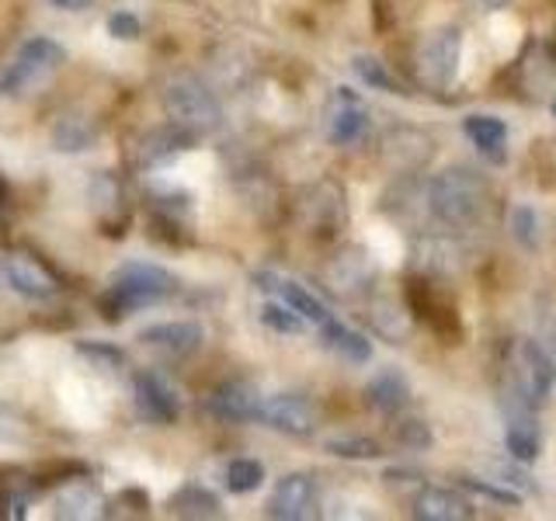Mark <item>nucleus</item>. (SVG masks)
Wrapping results in <instances>:
<instances>
[{
    "mask_svg": "<svg viewBox=\"0 0 556 521\" xmlns=\"http://www.w3.org/2000/svg\"><path fill=\"white\" fill-rule=\"evenodd\" d=\"M486 202H491V185L473 167H445L428 188V213L448 230L480 223Z\"/></svg>",
    "mask_w": 556,
    "mask_h": 521,
    "instance_id": "nucleus-1",
    "label": "nucleus"
},
{
    "mask_svg": "<svg viewBox=\"0 0 556 521\" xmlns=\"http://www.w3.org/2000/svg\"><path fill=\"white\" fill-rule=\"evenodd\" d=\"M174 289H178V282H174V275L164 271L161 265L129 260V265H122L112 275L109 292L101 295V313H104V320L115 323V320L129 317V313H136V309L167 300Z\"/></svg>",
    "mask_w": 556,
    "mask_h": 521,
    "instance_id": "nucleus-2",
    "label": "nucleus"
},
{
    "mask_svg": "<svg viewBox=\"0 0 556 521\" xmlns=\"http://www.w3.org/2000/svg\"><path fill=\"white\" fill-rule=\"evenodd\" d=\"M556 386V358L539 341L518 338L508 344V386L504 393L518 396L521 404L543 407Z\"/></svg>",
    "mask_w": 556,
    "mask_h": 521,
    "instance_id": "nucleus-3",
    "label": "nucleus"
},
{
    "mask_svg": "<svg viewBox=\"0 0 556 521\" xmlns=\"http://www.w3.org/2000/svg\"><path fill=\"white\" fill-rule=\"evenodd\" d=\"M164 109H167L170 122H178L181 129L195 132V136H208V132H216L223 126L219 98L191 74H178L174 80H167Z\"/></svg>",
    "mask_w": 556,
    "mask_h": 521,
    "instance_id": "nucleus-4",
    "label": "nucleus"
},
{
    "mask_svg": "<svg viewBox=\"0 0 556 521\" xmlns=\"http://www.w3.org/2000/svg\"><path fill=\"white\" fill-rule=\"evenodd\" d=\"M459 52H463V35L459 28H434L428 31L421 42H417L414 52V74L421 80V87L428 91H442L452 80H456L459 69Z\"/></svg>",
    "mask_w": 556,
    "mask_h": 521,
    "instance_id": "nucleus-5",
    "label": "nucleus"
},
{
    "mask_svg": "<svg viewBox=\"0 0 556 521\" xmlns=\"http://www.w3.org/2000/svg\"><path fill=\"white\" fill-rule=\"evenodd\" d=\"M66 52L60 42L52 39H28L22 46V52L14 56V63L8 66V74L0 77V94H11V98H22L28 94L31 87H39L42 80H49L56 69L63 66Z\"/></svg>",
    "mask_w": 556,
    "mask_h": 521,
    "instance_id": "nucleus-6",
    "label": "nucleus"
},
{
    "mask_svg": "<svg viewBox=\"0 0 556 521\" xmlns=\"http://www.w3.org/2000/svg\"><path fill=\"white\" fill-rule=\"evenodd\" d=\"M379 282V265L369 257V251L348 247L338 257H330V265L324 271V285L338 300H362L369 295Z\"/></svg>",
    "mask_w": 556,
    "mask_h": 521,
    "instance_id": "nucleus-7",
    "label": "nucleus"
},
{
    "mask_svg": "<svg viewBox=\"0 0 556 521\" xmlns=\"http://www.w3.org/2000/svg\"><path fill=\"white\" fill-rule=\"evenodd\" d=\"M0 282L25 300H52L60 292V278L28 254H8L0 260Z\"/></svg>",
    "mask_w": 556,
    "mask_h": 521,
    "instance_id": "nucleus-8",
    "label": "nucleus"
},
{
    "mask_svg": "<svg viewBox=\"0 0 556 521\" xmlns=\"http://www.w3.org/2000/svg\"><path fill=\"white\" fill-rule=\"evenodd\" d=\"M317 514V483L306 473H289L275 483L268 500V518L278 521H306Z\"/></svg>",
    "mask_w": 556,
    "mask_h": 521,
    "instance_id": "nucleus-9",
    "label": "nucleus"
},
{
    "mask_svg": "<svg viewBox=\"0 0 556 521\" xmlns=\"http://www.w3.org/2000/svg\"><path fill=\"white\" fill-rule=\"evenodd\" d=\"M257 421H265L268 428L282 431V434H292V439H306V434H313V428H317V414H313L306 396L278 393V396H268L265 404H261Z\"/></svg>",
    "mask_w": 556,
    "mask_h": 521,
    "instance_id": "nucleus-10",
    "label": "nucleus"
},
{
    "mask_svg": "<svg viewBox=\"0 0 556 521\" xmlns=\"http://www.w3.org/2000/svg\"><path fill=\"white\" fill-rule=\"evenodd\" d=\"M365 126H369V112H365L362 98L348 87H338L327 104V139L334 147H352L362 139Z\"/></svg>",
    "mask_w": 556,
    "mask_h": 521,
    "instance_id": "nucleus-11",
    "label": "nucleus"
},
{
    "mask_svg": "<svg viewBox=\"0 0 556 521\" xmlns=\"http://www.w3.org/2000/svg\"><path fill=\"white\" fill-rule=\"evenodd\" d=\"M132 390H136V407H139V414L147 417V421H153V424H174V421H178L181 399H178V393H174V386L164 376L139 372L136 382H132Z\"/></svg>",
    "mask_w": 556,
    "mask_h": 521,
    "instance_id": "nucleus-12",
    "label": "nucleus"
},
{
    "mask_svg": "<svg viewBox=\"0 0 556 521\" xmlns=\"http://www.w3.org/2000/svg\"><path fill=\"white\" fill-rule=\"evenodd\" d=\"M508 396V393H504ZM504 410H508V428H504V442H508V452L515 462H532L539 456V421H535V407L521 404L518 396L504 399Z\"/></svg>",
    "mask_w": 556,
    "mask_h": 521,
    "instance_id": "nucleus-13",
    "label": "nucleus"
},
{
    "mask_svg": "<svg viewBox=\"0 0 556 521\" xmlns=\"http://www.w3.org/2000/svg\"><path fill=\"white\" fill-rule=\"evenodd\" d=\"M195 132L181 129L178 122H170V126H161V129H150L143 139H139V153H136V164L139 167H164L170 161H178L185 150H191L195 143Z\"/></svg>",
    "mask_w": 556,
    "mask_h": 521,
    "instance_id": "nucleus-14",
    "label": "nucleus"
},
{
    "mask_svg": "<svg viewBox=\"0 0 556 521\" xmlns=\"http://www.w3.org/2000/svg\"><path fill=\"white\" fill-rule=\"evenodd\" d=\"M261 393L251 386V382L233 379V382H223V386L208 396V410H213L219 421H230V424H248L261 417Z\"/></svg>",
    "mask_w": 556,
    "mask_h": 521,
    "instance_id": "nucleus-15",
    "label": "nucleus"
},
{
    "mask_svg": "<svg viewBox=\"0 0 556 521\" xmlns=\"http://www.w3.org/2000/svg\"><path fill=\"white\" fill-rule=\"evenodd\" d=\"M147 347L153 352H161L167 358H185L191 352H199L202 341H205V330L191 320H174V323H153L147 327L143 334H139Z\"/></svg>",
    "mask_w": 556,
    "mask_h": 521,
    "instance_id": "nucleus-16",
    "label": "nucleus"
},
{
    "mask_svg": "<svg viewBox=\"0 0 556 521\" xmlns=\"http://www.w3.org/2000/svg\"><path fill=\"white\" fill-rule=\"evenodd\" d=\"M414 518L417 521H466L473 518V504L459 497L456 491H445V486H425L421 494L414 497Z\"/></svg>",
    "mask_w": 556,
    "mask_h": 521,
    "instance_id": "nucleus-17",
    "label": "nucleus"
},
{
    "mask_svg": "<svg viewBox=\"0 0 556 521\" xmlns=\"http://www.w3.org/2000/svg\"><path fill=\"white\" fill-rule=\"evenodd\" d=\"M463 129H466V136L473 139V147L486 156L491 164H501L504 161V147H508V126H504L501 118H494V115H469L466 122H463Z\"/></svg>",
    "mask_w": 556,
    "mask_h": 521,
    "instance_id": "nucleus-18",
    "label": "nucleus"
},
{
    "mask_svg": "<svg viewBox=\"0 0 556 521\" xmlns=\"http://www.w3.org/2000/svg\"><path fill=\"white\" fill-rule=\"evenodd\" d=\"M407 396H410V386L400 369H382L379 376H372L369 386H365V399H369V407L379 414H396L407 404Z\"/></svg>",
    "mask_w": 556,
    "mask_h": 521,
    "instance_id": "nucleus-19",
    "label": "nucleus"
},
{
    "mask_svg": "<svg viewBox=\"0 0 556 521\" xmlns=\"http://www.w3.org/2000/svg\"><path fill=\"white\" fill-rule=\"evenodd\" d=\"M459 251L452 247V240L434 237V233H421L414 240V268L425 275H445L459 265Z\"/></svg>",
    "mask_w": 556,
    "mask_h": 521,
    "instance_id": "nucleus-20",
    "label": "nucleus"
},
{
    "mask_svg": "<svg viewBox=\"0 0 556 521\" xmlns=\"http://www.w3.org/2000/svg\"><path fill=\"white\" fill-rule=\"evenodd\" d=\"M306 213H309V226L317 233H334L338 226L344 223V199H341V191L330 188V185H317V188L309 191Z\"/></svg>",
    "mask_w": 556,
    "mask_h": 521,
    "instance_id": "nucleus-21",
    "label": "nucleus"
},
{
    "mask_svg": "<svg viewBox=\"0 0 556 521\" xmlns=\"http://www.w3.org/2000/svg\"><path fill=\"white\" fill-rule=\"evenodd\" d=\"M320 338H324L327 347H334V352H338L341 358H348V361H369V358H372V344L365 341V338L358 334V330L344 327V323L334 320V317H327V320L320 323Z\"/></svg>",
    "mask_w": 556,
    "mask_h": 521,
    "instance_id": "nucleus-22",
    "label": "nucleus"
},
{
    "mask_svg": "<svg viewBox=\"0 0 556 521\" xmlns=\"http://www.w3.org/2000/svg\"><path fill=\"white\" fill-rule=\"evenodd\" d=\"M275 285H265V289H275L278 295H282V303L286 306H292L295 313H300L303 320H309V323H324L330 313L324 309V303L317 300V295H313L309 289H303L300 282H289V278H271Z\"/></svg>",
    "mask_w": 556,
    "mask_h": 521,
    "instance_id": "nucleus-23",
    "label": "nucleus"
},
{
    "mask_svg": "<svg viewBox=\"0 0 556 521\" xmlns=\"http://www.w3.org/2000/svg\"><path fill=\"white\" fill-rule=\"evenodd\" d=\"M170 514H178V518H219V497L199 483H188L170 497Z\"/></svg>",
    "mask_w": 556,
    "mask_h": 521,
    "instance_id": "nucleus-24",
    "label": "nucleus"
},
{
    "mask_svg": "<svg viewBox=\"0 0 556 521\" xmlns=\"http://www.w3.org/2000/svg\"><path fill=\"white\" fill-rule=\"evenodd\" d=\"M94 136H98V129L80 115H66V118L56 122V126H52V143H56V150H63V153L87 150L94 143Z\"/></svg>",
    "mask_w": 556,
    "mask_h": 521,
    "instance_id": "nucleus-25",
    "label": "nucleus"
},
{
    "mask_svg": "<svg viewBox=\"0 0 556 521\" xmlns=\"http://www.w3.org/2000/svg\"><path fill=\"white\" fill-rule=\"evenodd\" d=\"M223 480H226V491L230 494H251L265 483V466H261L257 459H233L230 466H226Z\"/></svg>",
    "mask_w": 556,
    "mask_h": 521,
    "instance_id": "nucleus-26",
    "label": "nucleus"
},
{
    "mask_svg": "<svg viewBox=\"0 0 556 521\" xmlns=\"http://www.w3.org/2000/svg\"><path fill=\"white\" fill-rule=\"evenodd\" d=\"M98 508H101V497L87 483H77V486H70V491L60 494V514L63 518H91V514H98Z\"/></svg>",
    "mask_w": 556,
    "mask_h": 521,
    "instance_id": "nucleus-27",
    "label": "nucleus"
},
{
    "mask_svg": "<svg viewBox=\"0 0 556 521\" xmlns=\"http://www.w3.org/2000/svg\"><path fill=\"white\" fill-rule=\"evenodd\" d=\"M261 323L278 330V334H303L306 330V320L286 303H268L265 309H261Z\"/></svg>",
    "mask_w": 556,
    "mask_h": 521,
    "instance_id": "nucleus-28",
    "label": "nucleus"
},
{
    "mask_svg": "<svg viewBox=\"0 0 556 521\" xmlns=\"http://www.w3.org/2000/svg\"><path fill=\"white\" fill-rule=\"evenodd\" d=\"M511 233H515L518 243H526V247H539V237H543V223H539L535 208H529V205L511 208Z\"/></svg>",
    "mask_w": 556,
    "mask_h": 521,
    "instance_id": "nucleus-29",
    "label": "nucleus"
},
{
    "mask_svg": "<svg viewBox=\"0 0 556 521\" xmlns=\"http://www.w3.org/2000/svg\"><path fill=\"white\" fill-rule=\"evenodd\" d=\"M355 74L369 84V87H379V91H390V94H400V84L390 77V69L382 66L379 60H369V56H358L355 60Z\"/></svg>",
    "mask_w": 556,
    "mask_h": 521,
    "instance_id": "nucleus-30",
    "label": "nucleus"
},
{
    "mask_svg": "<svg viewBox=\"0 0 556 521\" xmlns=\"http://www.w3.org/2000/svg\"><path fill=\"white\" fill-rule=\"evenodd\" d=\"M327 452H334L341 459H376L379 445L372 439H334L327 442Z\"/></svg>",
    "mask_w": 556,
    "mask_h": 521,
    "instance_id": "nucleus-31",
    "label": "nucleus"
},
{
    "mask_svg": "<svg viewBox=\"0 0 556 521\" xmlns=\"http://www.w3.org/2000/svg\"><path fill=\"white\" fill-rule=\"evenodd\" d=\"M393 434H396V445H404V448H428L431 445V431H428V424L417 421V417L396 421Z\"/></svg>",
    "mask_w": 556,
    "mask_h": 521,
    "instance_id": "nucleus-32",
    "label": "nucleus"
},
{
    "mask_svg": "<svg viewBox=\"0 0 556 521\" xmlns=\"http://www.w3.org/2000/svg\"><path fill=\"white\" fill-rule=\"evenodd\" d=\"M463 486H466V491L480 494V497H486V500L504 504V508H515V504H518V491H504V486H497V483H483V480H477V476H463Z\"/></svg>",
    "mask_w": 556,
    "mask_h": 521,
    "instance_id": "nucleus-33",
    "label": "nucleus"
},
{
    "mask_svg": "<svg viewBox=\"0 0 556 521\" xmlns=\"http://www.w3.org/2000/svg\"><path fill=\"white\" fill-rule=\"evenodd\" d=\"M77 352L84 358H91L98 369H104V372H112V369H118V365H122V352H118V347H112V344H77Z\"/></svg>",
    "mask_w": 556,
    "mask_h": 521,
    "instance_id": "nucleus-34",
    "label": "nucleus"
},
{
    "mask_svg": "<svg viewBox=\"0 0 556 521\" xmlns=\"http://www.w3.org/2000/svg\"><path fill=\"white\" fill-rule=\"evenodd\" d=\"M109 31L115 35V39L132 42V39H139V31H143V25H139V17H136V14H129V11H115V14L109 17Z\"/></svg>",
    "mask_w": 556,
    "mask_h": 521,
    "instance_id": "nucleus-35",
    "label": "nucleus"
},
{
    "mask_svg": "<svg viewBox=\"0 0 556 521\" xmlns=\"http://www.w3.org/2000/svg\"><path fill=\"white\" fill-rule=\"evenodd\" d=\"M56 8H63V11H84V8H91L94 0H52Z\"/></svg>",
    "mask_w": 556,
    "mask_h": 521,
    "instance_id": "nucleus-36",
    "label": "nucleus"
},
{
    "mask_svg": "<svg viewBox=\"0 0 556 521\" xmlns=\"http://www.w3.org/2000/svg\"><path fill=\"white\" fill-rule=\"evenodd\" d=\"M480 4L494 11V8H504V4H508V0H480Z\"/></svg>",
    "mask_w": 556,
    "mask_h": 521,
    "instance_id": "nucleus-37",
    "label": "nucleus"
}]
</instances>
